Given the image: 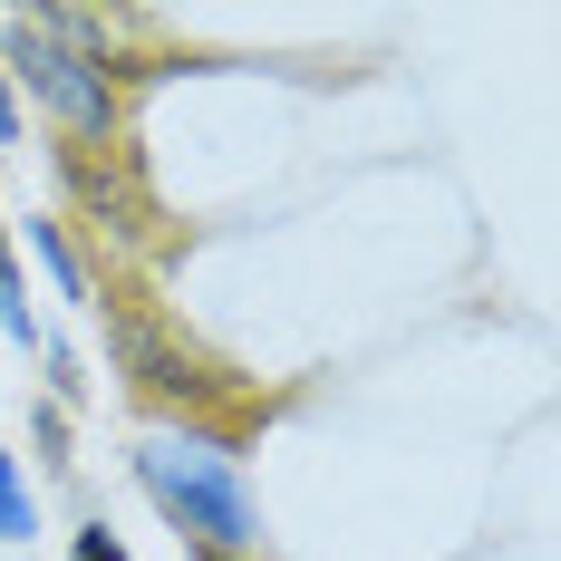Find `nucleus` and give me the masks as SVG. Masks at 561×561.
Listing matches in <instances>:
<instances>
[{"mask_svg":"<svg viewBox=\"0 0 561 561\" xmlns=\"http://www.w3.org/2000/svg\"><path fill=\"white\" fill-rule=\"evenodd\" d=\"M58 174L78 184V204L98 214V232H116V242L146 232V204H136V184H126V165H116L107 146H58Z\"/></svg>","mask_w":561,"mask_h":561,"instance_id":"20e7f679","label":"nucleus"},{"mask_svg":"<svg viewBox=\"0 0 561 561\" xmlns=\"http://www.w3.org/2000/svg\"><path fill=\"white\" fill-rule=\"evenodd\" d=\"M0 146H20V88L0 78Z\"/></svg>","mask_w":561,"mask_h":561,"instance_id":"9b49d317","label":"nucleus"},{"mask_svg":"<svg viewBox=\"0 0 561 561\" xmlns=\"http://www.w3.org/2000/svg\"><path fill=\"white\" fill-rule=\"evenodd\" d=\"M0 78H10V88H30V98L58 116V136H68V146H116V88L68 49L58 30L10 20V30H0Z\"/></svg>","mask_w":561,"mask_h":561,"instance_id":"f03ea898","label":"nucleus"},{"mask_svg":"<svg viewBox=\"0 0 561 561\" xmlns=\"http://www.w3.org/2000/svg\"><path fill=\"white\" fill-rule=\"evenodd\" d=\"M107 348H116V368L136 378V397H156V407H232L224 368H214L204 348H184V339H174L156 310H136V300L107 310Z\"/></svg>","mask_w":561,"mask_h":561,"instance_id":"7ed1b4c3","label":"nucleus"},{"mask_svg":"<svg viewBox=\"0 0 561 561\" xmlns=\"http://www.w3.org/2000/svg\"><path fill=\"white\" fill-rule=\"evenodd\" d=\"M30 436H39V455H49V465H68V416H58V407H39V416H30Z\"/></svg>","mask_w":561,"mask_h":561,"instance_id":"6e6552de","label":"nucleus"},{"mask_svg":"<svg viewBox=\"0 0 561 561\" xmlns=\"http://www.w3.org/2000/svg\"><path fill=\"white\" fill-rule=\"evenodd\" d=\"M30 252L49 262V280L68 290V300H88V272H78V252H68V232H58V224H30Z\"/></svg>","mask_w":561,"mask_h":561,"instance_id":"39448f33","label":"nucleus"},{"mask_svg":"<svg viewBox=\"0 0 561 561\" xmlns=\"http://www.w3.org/2000/svg\"><path fill=\"white\" fill-rule=\"evenodd\" d=\"M49 388H58V397H88V378H78V358H68V348H49Z\"/></svg>","mask_w":561,"mask_h":561,"instance_id":"9d476101","label":"nucleus"},{"mask_svg":"<svg viewBox=\"0 0 561 561\" xmlns=\"http://www.w3.org/2000/svg\"><path fill=\"white\" fill-rule=\"evenodd\" d=\"M68 561H126V542H116L107 523H88V533H78V542H68Z\"/></svg>","mask_w":561,"mask_h":561,"instance_id":"1a4fd4ad","label":"nucleus"},{"mask_svg":"<svg viewBox=\"0 0 561 561\" xmlns=\"http://www.w3.org/2000/svg\"><path fill=\"white\" fill-rule=\"evenodd\" d=\"M0 330L20 339V348L39 339V330H30V290H20V262H10V224H0Z\"/></svg>","mask_w":561,"mask_h":561,"instance_id":"0eeeda50","label":"nucleus"},{"mask_svg":"<svg viewBox=\"0 0 561 561\" xmlns=\"http://www.w3.org/2000/svg\"><path fill=\"white\" fill-rule=\"evenodd\" d=\"M136 484H146V504L174 523L184 552L242 561L262 542V504H252L242 465H232L214 436H146V446H136Z\"/></svg>","mask_w":561,"mask_h":561,"instance_id":"f257e3e1","label":"nucleus"},{"mask_svg":"<svg viewBox=\"0 0 561 561\" xmlns=\"http://www.w3.org/2000/svg\"><path fill=\"white\" fill-rule=\"evenodd\" d=\"M39 533V504H30V484H20V465L0 455V542H30Z\"/></svg>","mask_w":561,"mask_h":561,"instance_id":"423d86ee","label":"nucleus"},{"mask_svg":"<svg viewBox=\"0 0 561 561\" xmlns=\"http://www.w3.org/2000/svg\"><path fill=\"white\" fill-rule=\"evenodd\" d=\"M184 561H224V552H184Z\"/></svg>","mask_w":561,"mask_h":561,"instance_id":"f8f14e48","label":"nucleus"}]
</instances>
